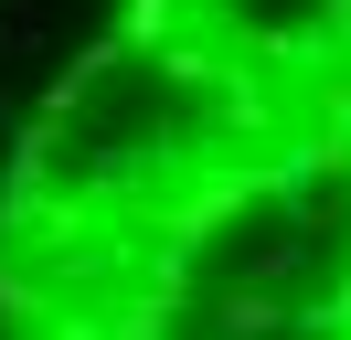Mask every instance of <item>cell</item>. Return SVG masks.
<instances>
[{"label": "cell", "instance_id": "obj_1", "mask_svg": "<svg viewBox=\"0 0 351 340\" xmlns=\"http://www.w3.org/2000/svg\"><path fill=\"white\" fill-rule=\"evenodd\" d=\"M0 340H351V0H128L11 149Z\"/></svg>", "mask_w": 351, "mask_h": 340}]
</instances>
